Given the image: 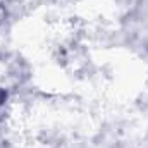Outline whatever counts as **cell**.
<instances>
[{
    "instance_id": "cell-1",
    "label": "cell",
    "mask_w": 148,
    "mask_h": 148,
    "mask_svg": "<svg viewBox=\"0 0 148 148\" xmlns=\"http://www.w3.org/2000/svg\"><path fill=\"white\" fill-rule=\"evenodd\" d=\"M7 102H9V93H7V90H5V88H2V86H0V122H2V119H3V115H5Z\"/></svg>"
}]
</instances>
